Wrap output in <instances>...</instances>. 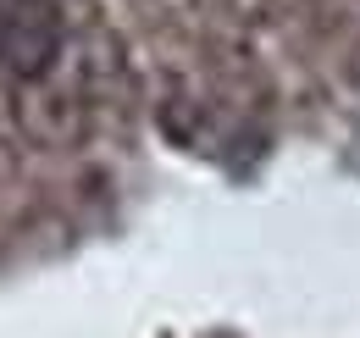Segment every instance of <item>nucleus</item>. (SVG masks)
I'll list each match as a JSON object with an SVG mask.
<instances>
[{
  "instance_id": "1",
  "label": "nucleus",
  "mask_w": 360,
  "mask_h": 338,
  "mask_svg": "<svg viewBox=\"0 0 360 338\" xmlns=\"http://www.w3.org/2000/svg\"><path fill=\"white\" fill-rule=\"evenodd\" d=\"M61 61V17L50 0H0V73L11 84H39Z\"/></svg>"
}]
</instances>
